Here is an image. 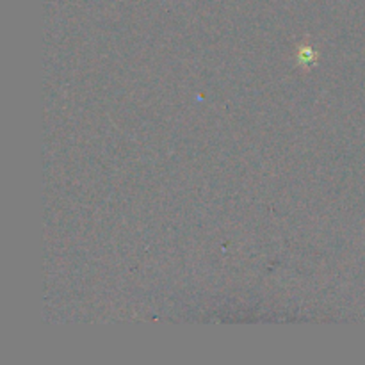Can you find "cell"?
<instances>
[{"mask_svg":"<svg viewBox=\"0 0 365 365\" xmlns=\"http://www.w3.org/2000/svg\"><path fill=\"white\" fill-rule=\"evenodd\" d=\"M296 63L302 68L317 66V63H319V52L312 45L303 43V45H299L296 48Z\"/></svg>","mask_w":365,"mask_h":365,"instance_id":"1","label":"cell"},{"mask_svg":"<svg viewBox=\"0 0 365 365\" xmlns=\"http://www.w3.org/2000/svg\"><path fill=\"white\" fill-rule=\"evenodd\" d=\"M166 2H170V0H166Z\"/></svg>","mask_w":365,"mask_h":365,"instance_id":"2","label":"cell"}]
</instances>
